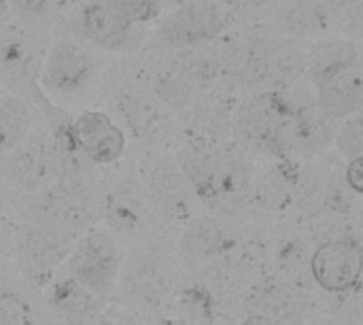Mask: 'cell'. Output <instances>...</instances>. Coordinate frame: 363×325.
Segmentation results:
<instances>
[{
  "instance_id": "5",
  "label": "cell",
  "mask_w": 363,
  "mask_h": 325,
  "mask_svg": "<svg viewBox=\"0 0 363 325\" xmlns=\"http://www.w3.org/2000/svg\"><path fill=\"white\" fill-rule=\"evenodd\" d=\"M172 262L155 247H140L123 258L119 281L123 294L138 307H157L174 283Z\"/></svg>"
},
{
  "instance_id": "28",
  "label": "cell",
  "mask_w": 363,
  "mask_h": 325,
  "mask_svg": "<svg viewBox=\"0 0 363 325\" xmlns=\"http://www.w3.org/2000/svg\"><path fill=\"white\" fill-rule=\"evenodd\" d=\"M334 143L347 160L363 158L362 115H353V117L345 119V123L340 128H336Z\"/></svg>"
},
{
  "instance_id": "34",
  "label": "cell",
  "mask_w": 363,
  "mask_h": 325,
  "mask_svg": "<svg viewBox=\"0 0 363 325\" xmlns=\"http://www.w3.org/2000/svg\"><path fill=\"white\" fill-rule=\"evenodd\" d=\"M9 4H13L21 15H40L45 13V9L49 6V0H9Z\"/></svg>"
},
{
  "instance_id": "32",
  "label": "cell",
  "mask_w": 363,
  "mask_h": 325,
  "mask_svg": "<svg viewBox=\"0 0 363 325\" xmlns=\"http://www.w3.org/2000/svg\"><path fill=\"white\" fill-rule=\"evenodd\" d=\"M347 187L355 194L362 196L363 194V158H355L349 160L347 164Z\"/></svg>"
},
{
  "instance_id": "9",
  "label": "cell",
  "mask_w": 363,
  "mask_h": 325,
  "mask_svg": "<svg viewBox=\"0 0 363 325\" xmlns=\"http://www.w3.org/2000/svg\"><path fill=\"white\" fill-rule=\"evenodd\" d=\"M72 241H66L40 226H28L17 236V264L19 270L38 283L49 281L64 264Z\"/></svg>"
},
{
  "instance_id": "39",
  "label": "cell",
  "mask_w": 363,
  "mask_h": 325,
  "mask_svg": "<svg viewBox=\"0 0 363 325\" xmlns=\"http://www.w3.org/2000/svg\"><path fill=\"white\" fill-rule=\"evenodd\" d=\"M162 2H164V0H162ZM172 2H174V0H172ZM177 2H179V4H181V2H183V0H177Z\"/></svg>"
},
{
  "instance_id": "12",
  "label": "cell",
  "mask_w": 363,
  "mask_h": 325,
  "mask_svg": "<svg viewBox=\"0 0 363 325\" xmlns=\"http://www.w3.org/2000/svg\"><path fill=\"white\" fill-rule=\"evenodd\" d=\"M87 221H89V213L85 202L77 196V192L66 189V187H57L51 189L38 204V224L40 228L72 241L87 230Z\"/></svg>"
},
{
  "instance_id": "37",
  "label": "cell",
  "mask_w": 363,
  "mask_h": 325,
  "mask_svg": "<svg viewBox=\"0 0 363 325\" xmlns=\"http://www.w3.org/2000/svg\"><path fill=\"white\" fill-rule=\"evenodd\" d=\"M157 325H194L189 324V321H185V319H181V317H164V319H160Z\"/></svg>"
},
{
  "instance_id": "16",
  "label": "cell",
  "mask_w": 363,
  "mask_h": 325,
  "mask_svg": "<svg viewBox=\"0 0 363 325\" xmlns=\"http://www.w3.org/2000/svg\"><path fill=\"white\" fill-rule=\"evenodd\" d=\"M47 170H49L47 149L38 143H21L13 151L0 155L2 177L21 189L38 187L45 181Z\"/></svg>"
},
{
  "instance_id": "29",
  "label": "cell",
  "mask_w": 363,
  "mask_h": 325,
  "mask_svg": "<svg viewBox=\"0 0 363 325\" xmlns=\"http://www.w3.org/2000/svg\"><path fill=\"white\" fill-rule=\"evenodd\" d=\"M0 325H34L30 302L17 292H0Z\"/></svg>"
},
{
  "instance_id": "3",
  "label": "cell",
  "mask_w": 363,
  "mask_h": 325,
  "mask_svg": "<svg viewBox=\"0 0 363 325\" xmlns=\"http://www.w3.org/2000/svg\"><path fill=\"white\" fill-rule=\"evenodd\" d=\"M291 123L294 113L281 102L277 92L251 100L236 115V128L242 138L272 155H287L291 151Z\"/></svg>"
},
{
  "instance_id": "19",
  "label": "cell",
  "mask_w": 363,
  "mask_h": 325,
  "mask_svg": "<svg viewBox=\"0 0 363 325\" xmlns=\"http://www.w3.org/2000/svg\"><path fill=\"white\" fill-rule=\"evenodd\" d=\"M259 313L270 317L277 325L294 324L304 313V300L291 283H266L257 294Z\"/></svg>"
},
{
  "instance_id": "17",
  "label": "cell",
  "mask_w": 363,
  "mask_h": 325,
  "mask_svg": "<svg viewBox=\"0 0 363 325\" xmlns=\"http://www.w3.org/2000/svg\"><path fill=\"white\" fill-rule=\"evenodd\" d=\"M304 66L308 70L311 83L317 85V83H321V81H325L338 72H345L353 66H359V51L353 43L334 38V40H328V43L313 47Z\"/></svg>"
},
{
  "instance_id": "22",
  "label": "cell",
  "mask_w": 363,
  "mask_h": 325,
  "mask_svg": "<svg viewBox=\"0 0 363 325\" xmlns=\"http://www.w3.org/2000/svg\"><path fill=\"white\" fill-rule=\"evenodd\" d=\"M32 130V111L17 96H0V155L26 143Z\"/></svg>"
},
{
  "instance_id": "11",
  "label": "cell",
  "mask_w": 363,
  "mask_h": 325,
  "mask_svg": "<svg viewBox=\"0 0 363 325\" xmlns=\"http://www.w3.org/2000/svg\"><path fill=\"white\" fill-rule=\"evenodd\" d=\"M315 106L330 121H345L359 115L363 106L362 66H353L315 85Z\"/></svg>"
},
{
  "instance_id": "24",
  "label": "cell",
  "mask_w": 363,
  "mask_h": 325,
  "mask_svg": "<svg viewBox=\"0 0 363 325\" xmlns=\"http://www.w3.org/2000/svg\"><path fill=\"white\" fill-rule=\"evenodd\" d=\"M196 87L174 70H166L153 81V96L168 109H185L194 102Z\"/></svg>"
},
{
  "instance_id": "4",
  "label": "cell",
  "mask_w": 363,
  "mask_h": 325,
  "mask_svg": "<svg viewBox=\"0 0 363 325\" xmlns=\"http://www.w3.org/2000/svg\"><path fill=\"white\" fill-rule=\"evenodd\" d=\"M96 57L74 40H57L49 47L40 66V85L55 98H77L96 79Z\"/></svg>"
},
{
  "instance_id": "33",
  "label": "cell",
  "mask_w": 363,
  "mask_h": 325,
  "mask_svg": "<svg viewBox=\"0 0 363 325\" xmlns=\"http://www.w3.org/2000/svg\"><path fill=\"white\" fill-rule=\"evenodd\" d=\"M87 325H136V321H134L130 315H125V313L113 309V311L98 313Z\"/></svg>"
},
{
  "instance_id": "6",
  "label": "cell",
  "mask_w": 363,
  "mask_h": 325,
  "mask_svg": "<svg viewBox=\"0 0 363 325\" xmlns=\"http://www.w3.org/2000/svg\"><path fill=\"white\" fill-rule=\"evenodd\" d=\"M311 279L330 294H349L362 281V247L353 238H332L311 253Z\"/></svg>"
},
{
  "instance_id": "7",
  "label": "cell",
  "mask_w": 363,
  "mask_h": 325,
  "mask_svg": "<svg viewBox=\"0 0 363 325\" xmlns=\"http://www.w3.org/2000/svg\"><path fill=\"white\" fill-rule=\"evenodd\" d=\"M228 19L215 0H183L164 21L162 40L172 47H198L223 32Z\"/></svg>"
},
{
  "instance_id": "13",
  "label": "cell",
  "mask_w": 363,
  "mask_h": 325,
  "mask_svg": "<svg viewBox=\"0 0 363 325\" xmlns=\"http://www.w3.org/2000/svg\"><path fill=\"white\" fill-rule=\"evenodd\" d=\"M45 300L51 317L60 325H87L100 313L98 298L68 275L53 279L45 287Z\"/></svg>"
},
{
  "instance_id": "30",
  "label": "cell",
  "mask_w": 363,
  "mask_h": 325,
  "mask_svg": "<svg viewBox=\"0 0 363 325\" xmlns=\"http://www.w3.org/2000/svg\"><path fill=\"white\" fill-rule=\"evenodd\" d=\"M281 262H283V270L289 279L296 281V285H300L302 281V275H308L311 277V270H308V264H311V255L306 251V247L300 243V241H291L283 247V253H281Z\"/></svg>"
},
{
  "instance_id": "21",
  "label": "cell",
  "mask_w": 363,
  "mask_h": 325,
  "mask_svg": "<svg viewBox=\"0 0 363 325\" xmlns=\"http://www.w3.org/2000/svg\"><path fill=\"white\" fill-rule=\"evenodd\" d=\"M106 215L115 230L136 232L147 219V202L134 185H121L106 198Z\"/></svg>"
},
{
  "instance_id": "23",
  "label": "cell",
  "mask_w": 363,
  "mask_h": 325,
  "mask_svg": "<svg viewBox=\"0 0 363 325\" xmlns=\"http://www.w3.org/2000/svg\"><path fill=\"white\" fill-rule=\"evenodd\" d=\"M191 115L187 117L191 134L196 132L200 141H221L230 130V111L219 98H206L191 102Z\"/></svg>"
},
{
  "instance_id": "25",
  "label": "cell",
  "mask_w": 363,
  "mask_h": 325,
  "mask_svg": "<svg viewBox=\"0 0 363 325\" xmlns=\"http://www.w3.org/2000/svg\"><path fill=\"white\" fill-rule=\"evenodd\" d=\"M102 2L132 26L149 23L157 19L164 6L162 0H102Z\"/></svg>"
},
{
  "instance_id": "15",
  "label": "cell",
  "mask_w": 363,
  "mask_h": 325,
  "mask_svg": "<svg viewBox=\"0 0 363 325\" xmlns=\"http://www.w3.org/2000/svg\"><path fill=\"white\" fill-rule=\"evenodd\" d=\"M234 245L230 230L211 217L191 219L181 238V255L189 262H211L225 255Z\"/></svg>"
},
{
  "instance_id": "2",
  "label": "cell",
  "mask_w": 363,
  "mask_h": 325,
  "mask_svg": "<svg viewBox=\"0 0 363 325\" xmlns=\"http://www.w3.org/2000/svg\"><path fill=\"white\" fill-rule=\"evenodd\" d=\"M64 264L70 279L96 298H104L119 283L123 253L111 232L87 228L74 238Z\"/></svg>"
},
{
  "instance_id": "27",
  "label": "cell",
  "mask_w": 363,
  "mask_h": 325,
  "mask_svg": "<svg viewBox=\"0 0 363 325\" xmlns=\"http://www.w3.org/2000/svg\"><path fill=\"white\" fill-rule=\"evenodd\" d=\"M213 300L208 298V294L204 290H185L179 294V309H181V319L189 321L194 325H200L202 321H208L211 311H213Z\"/></svg>"
},
{
  "instance_id": "38",
  "label": "cell",
  "mask_w": 363,
  "mask_h": 325,
  "mask_svg": "<svg viewBox=\"0 0 363 325\" xmlns=\"http://www.w3.org/2000/svg\"><path fill=\"white\" fill-rule=\"evenodd\" d=\"M9 0H0V19H4L6 17V13H9Z\"/></svg>"
},
{
  "instance_id": "36",
  "label": "cell",
  "mask_w": 363,
  "mask_h": 325,
  "mask_svg": "<svg viewBox=\"0 0 363 325\" xmlns=\"http://www.w3.org/2000/svg\"><path fill=\"white\" fill-rule=\"evenodd\" d=\"M230 2L238 9H257V6L266 4L268 0H230Z\"/></svg>"
},
{
  "instance_id": "18",
  "label": "cell",
  "mask_w": 363,
  "mask_h": 325,
  "mask_svg": "<svg viewBox=\"0 0 363 325\" xmlns=\"http://www.w3.org/2000/svg\"><path fill=\"white\" fill-rule=\"evenodd\" d=\"M334 123L336 121L323 117L317 106L300 111L298 115H294L291 123V151H298L302 155H315L323 151L334 141Z\"/></svg>"
},
{
  "instance_id": "26",
  "label": "cell",
  "mask_w": 363,
  "mask_h": 325,
  "mask_svg": "<svg viewBox=\"0 0 363 325\" xmlns=\"http://www.w3.org/2000/svg\"><path fill=\"white\" fill-rule=\"evenodd\" d=\"M283 19L291 32H313L321 26V13L311 0H291L283 9Z\"/></svg>"
},
{
  "instance_id": "35",
  "label": "cell",
  "mask_w": 363,
  "mask_h": 325,
  "mask_svg": "<svg viewBox=\"0 0 363 325\" xmlns=\"http://www.w3.org/2000/svg\"><path fill=\"white\" fill-rule=\"evenodd\" d=\"M240 325H277L270 317H266V315H262V313H255V315H251V317H247L245 321Z\"/></svg>"
},
{
  "instance_id": "14",
  "label": "cell",
  "mask_w": 363,
  "mask_h": 325,
  "mask_svg": "<svg viewBox=\"0 0 363 325\" xmlns=\"http://www.w3.org/2000/svg\"><path fill=\"white\" fill-rule=\"evenodd\" d=\"M81 34L106 51H123L134 43V26L111 11L102 0L87 2L79 15Z\"/></svg>"
},
{
  "instance_id": "31",
  "label": "cell",
  "mask_w": 363,
  "mask_h": 325,
  "mask_svg": "<svg viewBox=\"0 0 363 325\" xmlns=\"http://www.w3.org/2000/svg\"><path fill=\"white\" fill-rule=\"evenodd\" d=\"M0 68L11 75V77H21L26 75L28 68V53L23 43L19 40H6L0 45Z\"/></svg>"
},
{
  "instance_id": "10",
  "label": "cell",
  "mask_w": 363,
  "mask_h": 325,
  "mask_svg": "<svg viewBox=\"0 0 363 325\" xmlns=\"http://www.w3.org/2000/svg\"><path fill=\"white\" fill-rule=\"evenodd\" d=\"M119 113L136 138L149 145H162L172 134V117L155 96L143 92L123 94L119 98Z\"/></svg>"
},
{
  "instance_id": "8",
  "label": "cell",
  "mask_w": 363,
  "mask_h": 325,
  "mask_svg": "<svg viewBox=\"0 0 363 325\" xmlns=\"http://www.w3.org/2000/svg\"><path fill=\"white\" fill-rule=\"evenodd\" d=\"M70 130L81 153L91 164H117L125 153V134L121 126L102 111H83L70 121Z\"/></svg>"
},
{
  "instance_id": "1",
  "label": "cell",
  "mask_w": 363,
  "mask_h": 325,
  "mask_svg": "<svg viewBox=\"0 0 363 325\" xmlns=\"http://www.w3.org/2000/svg\"><path fill=\"white\" fill-rule=\"evenodd\" d=\"M181 175L191 192L215 204L242 200L253 183V166L240 147L223 141H198L179 155Z\"/></svg>"
},
{
  "instance_id": "20",
  "label": "cell",
  "mask_w": 363,
  "mask_h": 325,
  "mask_svg": "<svg viewBox=\"0 0 363 325\" xmlns=\"http://www.w3.org/2000/svg\"><path fill=\"white\" fill-rule=\"evenodd\" d=\"M151 194L157 206L172 219H187L191 211L189 185L185 177L174 170H155L151 179Z\"/></svg>"
}]
</instances>
